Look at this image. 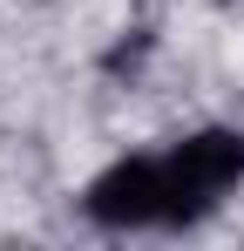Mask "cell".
Wrapping results in <instances>:
<instances>
[{"label":"cell","mask_w":244,"mask_h":251,"mask_svg":"<svg viewBox=\"0 0 244 251\" xmlns=\"http://www.w3.org/2000/svg\"><path fill=\"white\" fill-rule=\"evenodd\" d=\"M244 183V129H190L170 150L116 156L102 176H88L81 217L102 231H183L203 224Z\"/></svg>","instance_id":"obj_1"}]
</instances>
